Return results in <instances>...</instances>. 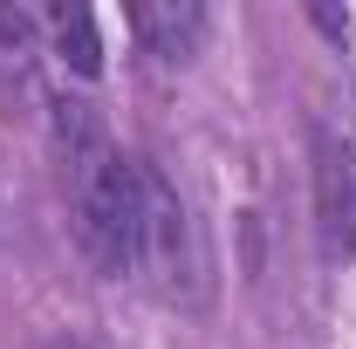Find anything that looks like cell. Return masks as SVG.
Instances as JSON below:
<instances>
[{"label": "cell", "mask_w": 356, "mask_h": 349, "mask_svg": "<svg viewBox=\"0 0 356 349\" xmlns=\"http://www.w3.org/2000/svg\"><path fill=\"white\" fill-rule=\"evenodd\" d=\"M55 185L83 261L110 281L137 274V158H124L89 103H55Z\"/></svg>", "instance_id": "1"}, {"label": "cell", "mask_w": 356, "mask_h": 349, "mask_svg": "<svg viewBox=\"0 0 356 349\" xmlns=\"http://www.w3.org/2000/svg\"><path fill=\"white\" fill-rule=\"evenodd\" d=\"M137 274H151L165 295L199 288V274H206L199 226L185 213L178 185L158 172V165H144V158H137Z\"/></svg>", "instance_id": "2"}, {"label": "cell", "mask_w": 356, "mask_h": 349, "mask_svg": "<svg viewBox=\"0 0 356 349\" xmlns=\"http://www.w3.org/2000/svg\"><path fill=\"white\" fill-rule=\"evenodd\" d=\"M315 185H322V247L329 254H350L356 247V165H350V151H336L329 137H322Z\"/></svg>", "instance_id": "3"}, {"label": "cell", "mask_w": 356, "mask_h": 349, "mask_svg": "<svg viewBox=\"0 0 356 349\" xmlns=\"http://www.w3.org/2000/svg\"><path fill=\"white\" fill-rule=\"evenodd\" d=\"M131 28L158 62H185L206 35V7H131Z\"/></svg>", "instance_id": "4"}, {"label": "cell", "mask_w": 356, "mask_h": 349, "mask_svg": "<svg viewBox=\"0 0 356 349\" xmlns=\"http://www.w3.org/2000/svg\"><path fill=\"white\" fill-rule=\"evenodd\" d=\"M48 35H55V55H62V62H76V76H96L103 42H96L89 7H55V14H48Z\"/></svg>", "instance_id": "5"}, {"label": "cell", "mask_w": 356, "mask_h": 349, "mask_svg": "<svg viewBox=\"0 0 356 349\" xmlns=\"http://www.w3.org/2000/svg\"><path fill=\"white\" fill-rule=\"evenodd\" d=\"M48 349H89V343H69V336H62V343H48Z\"/></svg>", "instance_id": "6"}]
</instances>
